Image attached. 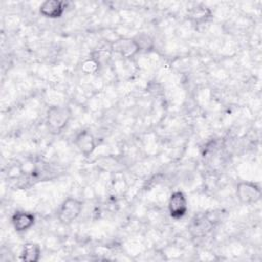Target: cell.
I'll list each match as a JSON object with an SVG mask.
<instances>
[{"mask_svg": "<svg viewBox=\"0 0 262 262\" xmlns=\"http://www.w3.org/2000/svg\"><path fill=\"white\" fill-rule=\"evenodd\" d=\"M71 118L72 113L69 107L63 105L50 106L46 115V127L51 134L57 135L66 129Z\"/></svg>", "mask_w": 262, "mask_h": 262, "instance_id": "cell-1", "label": "cell"}, {"mask_svg": "<svg viewBox=\"0 0 262 262\" xmlns=\"http://www.w3.org/2000/svg\"><path fill=\"white\" fill-rule=\"evenodd\" d=\"M83 210V202L76 198H68L66 199L58 211H57V218L62 224H71L80 216Z\"/></svg>", "mask_w": 262, "mask_h": 262, "instance_id": "cell-2", "label": "cell"}, {"mask_svg": "<svg viewBox=\"0 0 262 262\" xmlns=\"http://www.w3.org/2000/svg\"><path fill=\"white\" fill-rule=\"evenodd\" d=\"M235 193L238 202L244 205L256 204L262 195L260 185L253 181H239L236 184Z\"/></svg>", "mask_w": 262, "mask_h": 262, "instance_id": "cell-3", "label": "cell"}, {"mask_svg": "<svg viewBox=\"0 0 262 262\" xmlns=\"http://www.w3.org/2000/svg\"><path fill=\"white\" fill-rule=\"evenodd\" d=\"M188 210L186 195L181 190L173 191L168 201V211L171 218L178 220L183 218Z\"/></svg>", "mask_w": 262, "mask_h": 262, "instance_id": "cell-4", "label": "cell"}, {"mask_svg": "<svg viewBox=\"0 0 262 262\" xmlns=\"http://www.w3.org/2000/svg\"><path fill=\"white\" fill-rule=\"evenodd\" d=\"M111 51L119 54L125 59L133 58L136 54L140 52L133 37H123L115 40L111 44Z\"/></svg>", "mask_w": 262, "mask_h": 262, "instance_id": "cell-5", "label": "cell"}, {"mask_svg": "<svg viewBox=\"0 0 262 262\" xmlns=\"http://www.w3.org/2000/svg\"><path fill=\"white\" fill-rule=\"evenodd\" d=\"M75 145L78 150L85 157L91 156L96 148V139L89 130L79 131L74 139Z\"/></svg>", "mask_w": 262, "mask_h": 262, "instance_id": "cell-6", "label": "cell"}, {"mask_svg": "<svg viewBox=\"0 0 262 262\" xmlns=\"http://www.w3.org/2000/svg\"><path fill=\"white\" fill-rule=\"evenodd\" d=\"M66 11V3L60 0H46L39 6V13L46 18H60Z\"/></svg>", "mask_w": 262, "mask_h": 262, "instance_id": "cell-7", "label": "cell"}, {"mask_svg": "<svg viewBox=\"0 0 262 262\" xmlns=\"http://www.w3.org/2000/svg\"><path fill=\"white\" fill-rule=\"evenodd\" d=\"M35 215L28 211H15L11 216V224L16 232H25L35 224Z\"/></svg>", "mask_w": 262, "mask_h": 262, "instance_id": "cell-8", "label": "cell"}, {"mask_svg": "<svg viewBox=\"0 0 262 262\" xmlns=\"http://www.w3.org/2000/svg\"><path fill=\"white\" fill-rule=\"evenodd\" d=\"M187 17L193 25L201 26L208 23L213 17V12L208 6L199 4L188 10Z\"/></svg>", "mask_w": 262, "mask_h": 262, "instance_id": "cell-9", "label": "cell"}, {"mask_svg": "<svg viewBox=\"0 0 262 262\" xmlns=\"http://www.w3.org/2000/svg\"><path fill=\"white\" fill-rule=\"evenodd\" d=\"M41 258V248L33 242L26 243L20 252V259L26 262H38Z\"/></svg>", "mask_w": 262, "mask_h": 262, "instance_id": "cell-10", "label": "cell"}, {"mask_svg": "<svg viewBox=\"0 0 262 262\" xmlns=\"http://www.w3.org/2000/svg\"><path fill=\"white\" fill-rule=\"evenodd\" d=\"M101 63L95 56H90L85 58L81 64L80 70L84 75H95L99 72Z\"/></svg>", "mask_w": 262, "mask_h": 262, "instance_id": "cell-11", "label": "cell"}, {"mask_svg": "<svg viewBox=\"0 0 262 262\" xmlns=\"http://www.w3.org/2000/svg\"><path fill=\"white\" fill-rule=\"evenodd\" d=\"M133 39L136 42L140 52L141 51H145V52L150 51L155 47V43H154L152 38L148 34H146V33H143V32L138 33L137 35H135L133 37Z\"/></svg>", "mask_w": 262, "mask_h": 262, "instance_id": "cell-12", "label": "cell"}]
</instances>
